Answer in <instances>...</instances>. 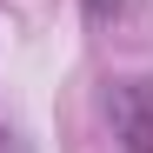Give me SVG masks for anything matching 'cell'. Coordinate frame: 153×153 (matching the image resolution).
<instances>
[{
    "mask_svg": "<svg viewBox=\"0 0 153 153\" xmlns=\"http://www.w3.org/2000/svg\"><path fill=\"white\" fill-rule=\"evenodd\" d=\"M107 120L126 153H153V80H120L107 93Z\"/></svg>",
    "mask_w": 153,
    "mask_h": 153,
    "instance_id": "6da1fadb",
    "label": "cell"
},
{
    "mask_svg": "<svg viewBox=\"0 0 153 153\" xmlns=\"http://www.w3.org/2000/svg\"><path fill=\"white\" fill-rule=\"evenodd\" d=\"M80 7H87V20H93V27H113V20L133 7V0H80Z\"/></svg>",
    "mask_w": 153,
    "mask_h": 153,
    "instance_id": "7a4b0ae2",
    "label": "cell"
}]
</instances>
